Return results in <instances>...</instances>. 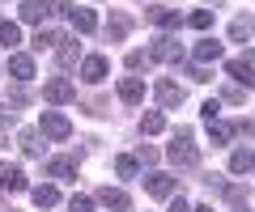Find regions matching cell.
<instances>
[{
	"instance_id": "1",
	"label": "cell",
	"mask_w": 255,
	"mask_h": 212,
	"mask_svg": "<svg viewBox=\"0 0 255 212\" xmlns=\"http://www.w3.org/2000/svg\"><path fill=\"white\" fill-rule=\"evenodd\" d=\"M166 157H170L174 166H183V170H191L196 161H200V148H196V140H191V132L187 128H179L170 136V148H166Z\"/></svg>"
},
{
	"instance_id": "2",
	"label": "cell",
	"mask_w": 255,
	"mask_h": 212,
	"mask_svg": "<svg viewBox=\"0 0 255 212\" xmlns=\"http://www.w3.org/2000/svg\"><path fill=\"white\" fill-rule=\"evenodd\" d=\"M38 128H43L47 140H68V136H73V123H68V115H60V111H43Z\"/></svg>"
},
{
	"instance_id": "3",
	"label": "cell",
	"mask_w": 255,
	"mask_h": 212,
	"mask_svg": "<svg viewBox=\"0 0 255 212\" xmlns=\"http://www.w3.org/2000/svg\"><path fill=\"white\" fill-rule=\"evenodd\" d=\"M149 60H166V64H179V60H183V47H179V38H170V34H157V38H153V47H149Z\"/></svg>"
},
{
	"instance_id": "4",
	"label": "cell",
	"mask_w": 255,
	"mask_h": 212,
	"mask_svg": "<svg viewBox=\"0 0 255 212\" xmlns=\"http://www.w3.org/2000/svg\"><path fill=\"white\" fill-rule=\"evenodd\" d=\"M43 98L55 102V106H64V102H73V98H77V85L68 81V76H51V81L43 85Z\"/></svg>"
},
{
	"instance_id": "5",
	"label": "cell",
	"mask_w": 255,
	"mask_h": 212,
	"mask_svg": "<svg viewBox=\"0 0 255 212\" xmlns=\"http://www.w3.org/2000/svg\"><path fill=\"white\" fill-rule=\"evenodd\" d=\"M226 72L234 76V85H255V60L251 56H238V60H226Z\"/></svg>"
},
{
	"instance_id": "6",
	"label": "cell",
	"mask_w": 255,
	"mask_h": 212,
	"mask_svg": "<svg viewBox=\"0 0 255 212\" xmlns=\"http://www.w3.org/2000/svg\"><path fill=\"white\" fill-rule=\"evenodd\" d=\"M174 187H179V183H174L170 174H162V170H153V174H145V191L153 195V200H170V195H174Z\"/></svg>"
},
{
	"instance_id": "7",
	"label": "cell",
	"mask_w": 255,
	"mask_h": 212,
	"mask_svg": "<svg viewBox=\"0 0 255 212\" xmlns=\"http://www.w3.org/2000/svg\"><path fill=\"white\" fill-rule=\"evenodd\" d=\"M9 72H13V81H17V85L34 81V56H26V51H13V56H9Z\"/></svg>"
},
{
	"instance_id": "8",
	"label": "cell",
	"mask_w": 255,
	"mask_h": 212,
	"mask_svg": "<svg viewBox=\"0 0 255 212\" xmlns=\"http://www.w3.org/2000/svg\"><path fill=\"white\" fill-rule=\"evenodd\" d=\"M81 81H85V85H102V81H107V56L81 60Z\"/></svg>"
},
{
	"instance_id": "9",
	"label": "cell",
	"mask_w": 255,
	"mask_h": 212,
	"mask_svg": "<svg viewBox=\"0 0 255 212\" xmlns=\"http://www.w3.org/2000/svg\"><path fill=\"white\" fill-rule=\"evenodd\" d=\"M119 102H128V106L145 102V81H140V76H124V81H119Z\"/></svg>"
},
{
	"instance_id": "10",
	"label": "cell",
	"mask_w": 255,
	"mask_h": 212,
	"mask_svg": "<svg viewBox=\"0 0 255 212\" xmlns=\"http://www.w3.org/2000/svg\"><path fill=\"white\" fill-rule=\"evenodd\" d=\"M157 102H162L166 111L183 106V85H174V81H157Z\"/></svg>"
},
{
	"instance_id": "11",
	"label": "cell",
	"mask_w": 255,
	"mask_h": 212,
	"mask_svg": "<svg viewBox=\"0 0 255 212\" xmlns=\"http://www.w3.org/2000/svg\"><path fill=\"white\" fill-rule=\"evenodd\" d=\"M98 204H102V208H111V212H128V208H132V200H128L124 191H115V187H102Z\"/></svg>"
},
{
	"instance_id": "12",
	"label": "cell",
	"mask_w": 255,
	"mask_h": 212,
	"mask_svg": "<svg viewBox=\"0 0 255 212\" xmlns=\"http://www.w3.org/2000/svg\"><path fill=\"white\" fill-rule=\"evenodd\" d=\"M47 174L60 178V183H73V178H77V161H73V157H55L51 166H47Z\"/></svg>"
},
{
	"instance_id": "13",
	"label": "cell",
	"mask_w": 255,
	"mask_h": 212,
	"mask_svg": "<svg viewBox=\"0 0 255 212\" xmlns=\"http://www.w3.org/2000/svg\"><path fill=\"white\" fill-rule=\"evenodd\" d=\"M21 21H30V26H43V17H47V13H51V9H47V4H43V0H21Z\"/></svg>"
},
{
	"instance_id": "14",
	"label": "cell",
	"mask_w": 255,
	"mask_h": 212,
	"mask_svg": "<svg viewBox=\"0 0 255 212\" xmlns=\"http://www.w3.org/2000/svg\"><path fill=\"white\" fill-rule=\"evenodd\" d=\"M226 56V47L217 43V38H200V43H196V60H200V64H213V60H221Z\"/></svg>"
},
{
	"instance_id": "15",
	"label": "cell",
	"mask_w": 255,
	"mask_h": 212,
	"mask_svg": "<svg viewBox=\"0 0 255 212\" xmlns=\"http://www.w3.org/2000/svg\"><path fill=\"white\" fill-rule=\"evenodd\" d=\"M247 170H255L251 148H234V153H230V174H247Z\"/></svg>"
},
{
	"instance_id": "16",
	"label": "cell",
	"mask_w": 255,
	"mask_h": 212,
	"mask_svg": "<svg viewBox=\"0 0 255 212\" xmlns=\"http://www.w3.org/2000/svg\"><path fill=\"white\" fill-rule=\"evenodd\" d=\"M0 187H4V191H26V174H21L17 166H4L0 170Z\"/></svg>"
},
{
	"instance_id": "17",
	"label": "cell",
	"mask_w": 255,
	"mask_h": 212,
	"mask_svg": "<svg viewBox=\"0 0 255 212\" xmlns=\"http://www.w3.org/2000/svg\"><path fill=\"white\" fill-rule=\"evenodd\" d=\"M251 34H255V21L251 17H234V21H230V43H247Z\"/></svg>"
},
{
	"instance_id": "18",
	"label": "cell",
	"mask_w": 255,
	"mask_h": 212,
	"mask_svg": "<svg viewBox=\"0 0 255 212\" xmlns=\"http://www.w3.org/2000/svg\"><path fill=\"white\" fill-rule=\"evenodd\" d=\"M149 21H153V26H162V30H174V26H179V13L166 9V4H157V9H149Z\"/></svg>"
},
{
	"instance_id": "19",
	"label": "cell",
	"mask_w": 255,
	"mask_h": 212,
	"mask_svg": "<svg viewBox=\"0 0 255 212\" xmlns=\"http://www.w3.org/2000/svg\"><path fill=\"white\" fill-rule=\"evenodd\" d=\"M30 200H34L38 208H55V204H60V191L47 183V187H34V191H30Z\"/></svg>"
},
{
	"instance_id": "20",
	"label": "cell",
	"mask_w": 255,
	"mask_h": 212,
	"mask_svg": "<svg viewBox=\"0 0 255 212\" xmlns=\"http://www.w3.org/2000/svg\"><path fill=\"white\" fill-rule=\"evenodd\" d=\"M73 26H77V34H94L98 30V17L90 9H73Z\"/></svg>"
},
{
	"instance_id": "21",
	"label": "cell",
	"mask_w": 255,
	"mask_h": 212,
	"mask_svg": "<svg viewBox=\"0 0 255 212\" xmlns=\"http://www.w3.org/2000/svg\"><path fill=\"white\" fill-rule=\"evenodd\" d=\"M162 128H166V115H162V111H149V115H140V132H145V136H157Z\"/></svg>"
},
{
	"instance_id": "22",
	"label": "cell",
	"mask_w": 255,
	"mask_h": 212,
	"mask_svg": "<svg viewBox=\"0 0 255 212\" xmlns=\"http://www.w3.org/2000/svg\"><path fill=\"white\" fill-rule=\"evenodd\" d=\"M17 43H21V30L13 26V21H0V47H4V51H13Z\"/></svg>"
},
{
	"instance_id": "23",
	"label": "cell",
	"mask_w": 255,
	"mask_h": 212,
	"mask_svg": "<svg viewBox=\"0 0 255 212\" xmlns=\"http://www.w3.org/2000/svg\"><path fill=\"white\" fill-rule=\"evenodd\" d=\"M213 13H217V4H209V9H196L187 17V26H196V30H209L213 26Z\"/></svg>"
},
{
	"instance_id": "24",
	"label": "cell",
	"mask_w": 255,
	"mask_h": 212,
	"mask_svg": "<svg viewBox=\"0 0 255 212\" xmlns=\"http://www.w3.org/2000/svg\"><path fill=\"white\" fill-rule=\"evenodd\" d=\"M77 60H81V43H77V38H68V43L60 47V64L68 68V64H77Z\"/></svg>"
},
{
	"instance_id": "25",
	"label": "cell",
	"mask_w": 255,
	"mask_h": 212,
	"mask_svg": "<svg viewBox=\"0 0 255 212\" xmlns=\"http://www.w3.org/2000/svg\"><path fill=\"white\" fill-rule=\"evenodd\" d=\"M209 136H213V144H230V136H234V128H230V123H209Z\"/></svg>"
},
{
	"instance_id": "26",
	"label": "cell",
	"mask_w": 255,
	"mask_h": 212,
	"mask_svg": "<svg viewBox=\"0 0 255 212\" xmlns=\"http://www.w3.org/2000/svg\"><path fill=\"white\" fill-rule=\"evenodd\" d=\"M128 30H132V21H128V17H111V26H107V38H111V43H119V38H124Z\"/></svg>"
},
{
	"instance_id": "27",
	"label": "cell",
	"mask_w": 255,
	"mask_h": 212,
	"mask_svg": "<svg viewBox=\"0 0 255 212\" xmlns=\"http://www.w3.org/2000/svg\"><path fill=\"white\" fill-rule=\"evenodd\" d=\"M60 43V34H55V30H43L38 26V34H34V51H47V47H55Z\"/></svg>"
},
{
	"instance_id": "28",
	"label": "cell",
	"mask_w": 255,
	"mask_h": 212,
	"mask_svg": "<svg viewBox=\"0 0 255 212\" xmlns=\"http://www.w3.org/2000/svg\"><path fill=\"white\" fill-rule=\"evenodd\" d=\"M115 174L119 178H136V157H115Z\"/></svg>"
},
{
	"instance_id": "29",
	"label": "cell",
	"mask_w": 255,
	"mask_h": 212,
	"mask_svg": "<svg viewBox=\"0 0 255 212\" xmlns=\"http://www.w3.org/2000/svg\"><path fill=\"white\" fill-rule=\"evenodd\" d=\"M21 148L30 157H43V144H38V132H21Z\"/></svg>"
},
{
	"instance_id": "30",
	"label": "cell",
	"mask_w": 255,
	"mask_h": 212,
	"mask_svg": "<svg viewBox=\"0 0 255 212\" xmlns=\"http://www.w3.org/2000/svg\"><path fill=\"white\" fill-rule=\"evenodd\" d=\"M200 115H204V123H217V119H221V102H217V98H209V102L200 106Z\"/></svg>"
},
{
	"instance_id": "31",
	"label": "cell",
	"mask_w": 255,
	"mask_h": 212,
	"mask_svg": "<svg viewBox=\"0 0 255 212\" xmlns=\"http://www.w3.org/2000/svg\"><path fill=\"white\" fill-rule=\"evenodd\" d=\"M26 98H30L26 85H13V89H9V106H26Z\"/></svg>"
},
{
	"instance_id": "32",
	"label": "cell",
	"mask_w": 255,
	"mask_h": 212,
	"mask_svg": "<svg viewBox=\"0 0 255 212\" xmlns=\"http://www.w3.org/2000/svg\"><path fill=\"white\" fill-rule=\"evenodd\" d=\"M221 98H226V102H247V89H243V85H226Z\"/></svg>"
},
{
	"instance_id": "33",
	"label": "cell",
	"mask_w": 255,
	"mask_h": 212,
	"mask_svg": "<svg viewBox=\"0 0 255 212\" xmlns=\"http://www.w3.org/2000/svg\"><path fill=\"white\" fill-rule=\"evenodd\" d=\"M145 64H149V56H145V51H128V68H132V72H140Z\"/></svg>"
},
{
	"instance_id": "34",
	"label": "cell",
	"mask_w": 255,
	"mask_h": 212,
	"mask_svg": "<svg viewBox=\"0 0 255 212\" xmlns=\"http://www.w3.org/2000/svg\"><path fill=\"white\" fill-rule=\"evenodd\" d=\"M47 9H51L55 17H64V13H68V17H73V4H68V0H47Z\"/></svg>"
},
{
	"instance_id": "35",
	"label": "cell",
	"mask_w": 255,
	"mask_h": 212,
	"mask_svg": "<svg viewBox=\"0 0 255 212\" xmlns=\"http://www.w3.org/2000/svg\"><path fill=\"white\" fill-rule=\"evenodd\" d=\"M68 208H73V212H90L94 200H90V195H73V204H68Z\"/></svg>"
},
{
	"instance_id": "36",
	"label": "cell",
	"mask_w": 255,
	"mask_h": 212,
	"mask_svg": "<svg viewBox=\"0 0 255 212\" xmlns=\"http://www.w3.org/2000/svg\"><path fill=\"white\" fill-rule=\"evenodd\" d=\"M166 212H196V208H191V204L179 195V200H170V208H166Z\"/></svg>"
},
{
	"instance_id": "37",
	"label": "cell",
	"mask_w": 255,
	"mask_h": 212,
	"mask_svg": "<svg viewBox=\"0 0 255 212\" xmlns=\"http://www.w3.org/2000/svg\"><path fill=\"white\" fill-rule=\"evenodd\" d=\"M136 157H140V161H145V166H153V161H157V153H153V148H149V144H140V153H136Z\"/></svg>"
},
{
	"instance_id": "38",
	"label": "cell",
	"mask_w": 255,
	"mask_h": 212,
	"mask_svg": "<svg viewBox=\"0 0 255 212\" xmlns=\"http://www.w3.org/2000/svg\"><path fill=\"white\" fill-rule=\"evenodd\" d=\"M4 140H9V132H4V123H0V144H4Z\"/></svg>"
},
{
	"instance_id": "39",
	"label": "cell",
	"mask_w": 255,
	"mask_h": 212,
	"mask_svg": "<svg viewBox=\"0 0 255 212\" xmlns=\"http://www.w3.org/2000/svg\"><path fill=\"white\" fill-rule=\"evenodd\" d=\"M196 212H213V208H209V204H200V208H196Z\"/></svg>"
},
{
	"instance_id": "40",
	"label": "cell",
	"mask_w": 255,
	"mask_h": 212,
	"mask_svg": "<svg viewBox=\"0 0 255 212\" xmlns=\"http://www.w3.org/2000/svg\"><path fill=\"white\" fill-rule=\"evenodd\" d=\"M238 212H247V208H238Z\"/></svg>"
},
{
	"instance_id": "41",
	"label": "cell",
	"mask_w": 255,
	"mask_h": 212,
	"mask_svg": "<svg viewBox=\"0 0 255 212\" xmlns=\"http://www.w3.org/2000/svg\"><path fill=\"white\" fill-rule=\"evenodd\" d=\"M0 170H4V166H0Z\"/></svg>"
},
{
	"instance_id": "42",
	"label": "cell",
	"mask_w": 255,
	"mask_h": 212,
	"mask_svg": "<svg viewBox=\"0 0 255 212\" xmlns=\"http://www.w3.org/2000/svg\"><path fill=\"white\" fill-rule=\"evenodd\" d=\"M9 212H13V208H9Z\"/></svg>"
}]
</instances>
